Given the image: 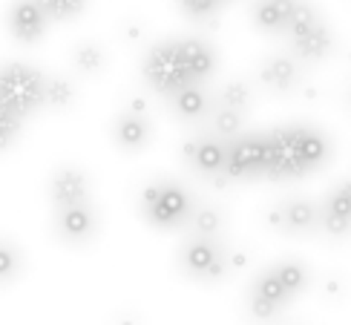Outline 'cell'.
Instances as JSON below:
<instances>
[{"instance_id": "obj_1", "label": "cell", "mask_w": 351, "mask_h": 325, "mask_svg": "<svg viewBox=\"0 0 351 325\" xmlns=\"http://www.w3.org/2000/svg\"><path fill=\"white\" fill-rule=\"evenodd\" d=\"M196 204V193L179 179H156L138 193V216L156 230H187Z\"/></svg>"}, {"instance_id": "obj_2", "label": "cell", "mask_w": 351, "mask_h": 325, "mask_svg": "<svg viewBox=\"0 0 351 325\" xmlns=\"http://www.w3.org/2000/svg\"><path fill=\"white\" fill-rule=\"evenodd\" d=\"M176 268L184 279L204 288L222 285L230 276L228 265V245L222 239H210V236H193L187 233V239L176 250Z\"/></svg>"}, {"instance_id": "obj_3", "label": "cell", "mask_w": 351, "mask_h": 325, "mask_svg": "<svg viewBox=\"0 0 351 325\" xmlns=\"http://www.w3.org/2000/svg\"><path fill=\"white\" fill-rule=\"evenodd\" d=\"M141 78L153 93L162 98H170L179 90H184L187 84H193L196 75L187 67L184 55L179 49V40H158L147 49L141 61Z\"/></svg>"}, {"instance_id": "obj_4", "label": "cell", "mask_w": 351, "mask_h": 325, "mask_svg": "<svg viewBox=\"0 0 351 325\" xmlns=\"http://www.w3.org/2000/svg\"><path fill=\"white\" fill-rule=\"evenodd\" d=\"M43 81L47 72L26 64H6L3 75H0V98H3V110L29 118L38 110H43Z\"/></svg>"}, {"instance_id": "obj_5", "label": "cell", "mask_w": 351, "mask_h": 325, "mask_svg": "<svg viewBox=\"0 0 351 325\" xmlns=\"http://www.w3.org/2000/svg\"><path fill=\"white\" fill-rule=\"evenodd\" d=\"M302 147H300V124H282L268 132V167L265 179L274 182H291L308 176Z\"/></svg>"}, {"instance_id": "obj_6", "label": "cell", "mask_w": 351, "mask_h": 325, "mask_svg": "<svg viewBox=\"0 0 351 325\" xmlns=\"http://www.w3.org/2000/svg\"><path fill=\"white\" fill-rule=\"evenodd\" d=\"M101 233V213L90 202L55 208L52 213V236L64 248H90Z\"/></svg>"}, {"instance_id": "obj_7", "label": "cell", "mask_w": 351, "mask_h": 325, "mask_svg": "<svg viewBox=\"0 0 351 325\" xmlns=\"http://www.w3.org/2000/svg\"><path fill=\"white\" fill-rule=\"evenodd\" d=\"M268 167V132H242L228 141L225 170L237 182H251L265 176Z\"/></svg>"}, {"instance_id": "obj_8", "label": "cell", "mask_w": 351, "mask_h": 325, "mask_svg": "<svg viewBox=\"0 0 351 325\" xmlns=\"http://www.w3.org/2000/svg\"><path fill=\"white\" fill-rule=\"evenodd\" d=\"M179 153H182V161L199 176V179H208V176L225 170L228 141H225L222 136H216L213 130L199 127L193 136H187V139L182 141Z\"/></svg>"}, {"instance_id": "obj_9", "label": "cell", "mask_w": 351, "mask_h": 325, "mask_svg": "<svg viewBox=\"0 0 351 325\" xmlns=\"http://www.w3.org/2000/svg\"><path fill=\"white\" fill-rule=\"evenodd\" d=\"M216 104H219V98H216L213 90L204 86V81L187 84L184 90H179L176 95L167 98L170 115L176 118V121H182L184 127H193V130L208 124V118L216 110Z\"/></svg>"}, {"instance_id": "obj_10", "label": "cell", "mask_w": 351, "mask_h": 325, "mask_svg": "<svg viewBox=\"0 0 351 325\" xmlns=\"http://www.w3.org/2000/svg\"><path fill=\"white\" fill-rule=\"evenodd\" d=\"M319 233L328 239L351 236V179L337 182L319 199Z\"/></svg>"}, {"instance_id": "obj_11", "label": "cell", "mask_w": 351, "mask_h": 325, "mask_svg": "<svg viewBox=\"0 0 351 325\" xmlns=\"http://www.w3.org/2000/svg\"><path fill=\"white\" fill-rule=\"evenodd\" d=\"M47 193L52 208H69V204H81L93 199V182L90 173L78 165H61L47 184Z\"/></svg>"}, {"instance_id": "obj_12", "label": "cell", "mask_w": 351, "mask_h": 325, "mask_svg": "<svg viewBox=\"0 0 351 325\" xmlns=\"http://www.w3.org/2000/svg\"><path fill=\"white\" fill-rule=\"evenodd\" d=\"M256 78L274 95H294L302 86V64L294 55H268L262 58Z\"/></svg>"}, {"instance_id": "obj_13", "label": "cell", "mask_w": 351, "mask_h": 325, "mask_svg": "<svg viewBox=\"0 0 351 325\" xmlns=\"http://www.w3.org/2000/svg\"><path fill=\"white\" fill-rule=\"evenodd\" d=\"M110 136L121 153H141V150H147V144L153 141V121L147 112H136L127 107L124 112L115 115Z\"/></svg>"}, {"instance_id": "obj_14", "label": "cell", "mask_w": 351, "mask_h": 325, "mask_svg": "<svg viewBox=\"0 0 351 325\" xmlns=\"http://www.w3.org/2000/svg\"><path fill=\"white\" fill-rule=\"evenodd\" d=\"M49 14L43 12L38 0H14L9 9V32L21 43H38L47 35Z\"/></svg>"}, {"instance_id": "obj_15", "label": "cell", "mask_w": 351, "mask_h": 325, "mask_svg": "<svg viewBox=\"0 0 351 325\" xmlns=\"http://www.w3.org/2000/svg\"><path fill=\"white\" fill-rule=\"evenodd\" d=\"M288 49L300 64H323L326 58L334 52V35H331L328 23L319 21L311 32H305L300 38H291Z\"/></svg>"}, {"instance_id": "obj_16", "label": "cell", "mask_w": 351, "mask_h": 325, "mask_svg": "<svg viewBox=\"0 0 351 325\" xmlns=\"http://www.w3.org/2000/svg\"><path fill=\"white\" fill-rule=\"evenodd\" d=\"M285 236H314L319 233V202L308 196H285Z\"/></svg>"}, {"instance_id": "obj_17", "label": "cell", "mask_w": 351, "mask_h": 325, "mask_svg": "<svg viewBox=\"0 0 351 325\" xmlns=\"http://www.w3.org/2000/svg\"><path fill=\"white\" fill-rule=\"evenodd\" d=\"M297 0H256L251 9V21L265 35H285Z\"/></svg>"}, {"instance_id": "obj_18", "label": "cell", "mask_w": 351, "mask_h": 325, "mask_svg": "<svg viewBox=\"0 0 351 325\" xmlns=\"http://www.w3.org/2000/svg\"><path fill=\"white\" fill-rule=\"evenodd\" d=\"M187 233L193 236H210V239H222L228 233V210L216 202H199L196 213L190 219Z\"/></svg>"}, {"instance_id": "obj_19", "label": "cell", "mask_w": 351, "mask_h": 325, "mask_svg": "<svg viewBox=\"0 0 351 325\" xmlns=\"http://www.w3.org/2000/svg\"><path fill=\"white\" fill-rule=\"evenodd\" d=\"M179 49L184 55L187 67L193 69L196 81H208L213 72H216V49L204 38H182L179 40Z\"/></svg>"}, {"instance_id": "obj_20", "label": "cell", "mask_w": 351, "mask_h": 325, "mask_svg": "<svg viewBox=\"0 0 351 325\" xmlns=\"http://www.w3.org/2000/svg\"><path fill=\"white\" fill-rule=\"evenodd\" d=\"M300 147H302V156H305V165L308 170H319L328 165L331 158V139L326 136L319 127H308V124H300Z\"/></svg>"}, {"instance_id": "obj_21", "label": "cell", "mask_w": 351, "mask_h": 325, "mask_svg": "<svg viewBox=\"0 0 351 325\" xmlns=\"http://www.w3.org/2000/svg\"><path fill=\"white\" fill-rule=\"evenodd\" d=\"M271 268L276 271V276L285 282V288L294 293V297H302L305 291L311 288V282H314V274H311V268L305 265L302 259H297V256H282V259H276Z\"/></svg>"}, {"instance_id": "obj_22", "label": "cell", "mask_w": 351, "mask_h": 325, "mask_svg": "<svg viewBox=\"0 0 351 325\" xmlns=\"http://www.w3.org/2000/svg\"><path fill=\"white\" fill-rule=\"evenodd\" d=\"M78 98V86L66 75H47L43 81V110L49 112H64L75 104Z\"/></svg>"}, {"instance_id": "obj_23", "label": "cell", "mask_w": 351, "mask_h": 325, "mask_svg": "<svg viewBox=\"0 0 351 325\" xmlns=\"http://www.w3.org/2000/svg\"><path fill=\"white\" fill-rule=\"evenodd\" d=\"M69 58H72V67H75L78 75H86V78H95L107 69V52L95 40H81Z\"/></svg>"}, {"instance_id": "obj_24", "label": "cell", "mask_w": 351, "mask_h": 325, "mask_svg": "<svg viewBox=\"0 0 351 325\" xmlns=\"http://www.w3.org/2000/svg\"><path fill=\"white\" fill-rule=\"evenodd\" d=\"M245 115H247V112H242V110L216 104V110L210 112V118H208V124H204V127L213 130L216 136H222L225 141H230V139L242 136V130H245Z\"/></svg>"}, {"instance_id": "obj_25", "label": "cell", "mask_w": 351, "mask_h": 325, "mask_svg": "<svg viewBox=\"0 0 351 325\" xmlns=\"http://www.w3.org/2000/svg\"><path fill=\"white\" fill-rule=\"evenodd\" d=\"M245 314H247V320L256 322V325H276L282 320L285 308L271 302L268 297H262L256 288H247V293H245Z\"/></svg>"}, {"instance_id": "obj_26", "label": "cell", "mask_w": 351, "mask_h": 325, "mask_svg": "<svg viewBox=\"0 0 351 325\" xmlns=\"http://www.w3.org/2000/svg\"><path fill=\"white\" fill-rule=\"evenodd\" d=\"M216 98H219V104H225V107L251 112L254 101H256V93H254V86L247 84L245 78H230V81H225L216 90Z\"/></svg>"}, {"instance_id": "obj_27", "label": "cell", "mask_w": 351, "mask_h": 325, "mask_svg": "<svg viewBox=\"0 0 351 325\" xmlns=\"http://www.w3.org/2000/svg\"><path fill=\"white\" fill-rule=\"evenodd\" d=\"M23 274V250L21 245L12 239L6 233L3 242H0V279H3V285H14Z\"/></svg>"}, {"instance_id": "obj_28", "label": "cell", "mask_w": 351, "mask_h": 325, "mask_svg": "<svg viewBox=\"0 0 351 325\" xmlns=\"http://www.w3.org/2000/svg\"><path fill=\"white\" fill-rule=\"evenodd\" d=\"M251 288H256V291L262 293V297H268L271 302H276L280 308H288V305H291V300H297L294 293H291V291L285 288L282 279L276 276V271H274V268H262V271L254 276Z\"/></svg>"}, {"instance_id": "obj_29", "label": "cell", "mask_w": 351, "mask_h": 325, "mask_svg": "<svg viewBox=\"0 0 351 325\" xmlns=\"http://www.w3.org/2000/svg\"><path fill=\"white\" fill-rule=\"evenodd\" d=\"M323 21L317 14V9L308 3V0H297V9H294V14H291V23H288V40L291 38H300V35H305V32H311V29Z\"/></svg>"}, {"instance_id": "obj_30", "label": "cell", "mask_w": 351, "mask_h": 325, "mask_svg": "<svg viewBox=\"0 0 351 325\" xmlns=\"http://www.w3.org/2000/svg\"><path fill=\"white\" fill-rule=\"evenodd\" d=\"M317 293H319V297H323L326 302L340 305V302L348 297V279H346L343 274H326V276H319Z\"/></svg>"}, {"instance_id": "obj_31", "label": "cell", "mask_w": 351, "mask_h": 325, "mask_svg": "<svg viewBox=\"0 0 351 325\" xmlns=\"http://www.w3.org/2000/svg\"><path fill=\"white\" fill-rule=\"evenodd\" d=\"M38 3L49 14V21H55V23L78 18V14L86 9V0H38Z\"/></svg>"}, {"instance_id": "obj_32", "label": "cell", "mask_w": 351, "mask_h": 325, "mask_svg": "<svg viewBox=\"0 0 351 325\" xmlns=\"http://www.w3.org/2000/svg\"><path fill=\"white\" fill-rule=\"evenodd\" d=\"M228 3V0H179V6L182 12L187 14L190 21H196V23H204V21H210L213 14L219 12Z\"/></svg>"}, {"instance_id": "obj_33", "label": "cell", "mask_w": 351, "mask_h": 325, "mask_svg": "<svg viewBox=\"0 0 351 325\" xmlns=\"http://www.w3.org/2000/svg\"><path fill=\"white\" fill-rule=\"evenodd\" d=\"M26 121V118L14 115L9 110L0 112V144H3V150H12L14 147V139L21 136V124Z\"/></svg>"}, {"instance_id": "obj_34", "label": "cell", "mask_w": 351, "mask_h": 325, "mask_svg": "<svg viewBox=\"0 0 351 325\" xmlns=\"http://www.w3.org/2000/svg\"><path fill=\"white\" fill-rule=\"evenodd\" d=\"M265 225H268L271 230H276V233L285 236V204H282V199L274 202L271 208L265 210Z\"/></svg>"}, {"instance_id": "obj_35", "label": "cell", "mask_w": 351, "mask_h": 325, "mask_svg": "<svg viewBox=\"0 0 351 325\" xmlns=\"http://www.w3.org/2000/svg\"><path fill=\"white\" fill-rule=\"evenodd\" d=\"M247 262H251V254H247V250H242V248H228V265H230V274L242 271Z\"/></svg>"}, {"instance_id": "obj_36", "label": "cell", "mask_w": 351, "mask_h": 325, "mask_svg": "<svg viewBox=\"0 0 351 325\" xmlns=\"http://www.w3.org/2000/svg\"><path fill=\"white\" fill-rule=\"evenodd\" d=\"M121 38H124L127 43H138V40L144 38V23H138V21H127V23L121 26Z\"/></svg>"}, {"instance_id": "obj_37", "label": "cell", "mask_w": 351, "mask_h": 325, "mask_svg": "<svg viewBox=\"0 0 351 325\" xmlns=\"http://www.w3.org/2000/svg\"><path fill=\"white\" fill-rule=\"evenodd\" d=\"M110 325H144V322H141V314H138V311L127 308V311H119V314H115Z\"/></svg>"}, {"instance_id": "obj_38", "label": "cell", "mask_w": 351, "mask_h": 325, "mask_svg": "<svg viewBox=\"0 0 351 325\" xmlns=\"http://www.w3.org/2000/svg\"><path fill=\"white\" fill-rule=\"evenodd\" d=\"M130 110H136V112H147L150 115V107H147V98H144V95H133V98H130V104H127Z\"/></svg>"}, {"instance_id": "obj_39", "label": "cell", "mask_w": 351, "mask_h": 325, "mask_svg": "<svg viewBox=\"0 0 351 325\" xmlns=\"http://www.w3.org/2000/svg\"><path fill=\"white\" fill-rule=\"evenodd\" d=\"M343 107L351 112V81L346 84V90H343Z\"/></svg>"}, {"instance_id": "obj_40", "label": "cell", "mask_w": 351, "mask_h": 325, "mask_svg": "<svg viewBox=\"0 0 351 325\" xmlns=\"http://www.w3.org/2000/svg\"><path fill=\"white\" fill-rule=\"evenodd\" d=\"M285 325H302V322H285Z\"/></svg>"}]
</instances>
